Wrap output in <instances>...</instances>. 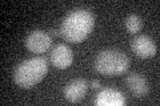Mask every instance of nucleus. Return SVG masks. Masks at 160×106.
<instances>
[{
  "mask_svg": "<svg viewBox=\"0 0 160 106\" xmlns=\"http://www.w3.org/2000/svg\"><path fill=\"white\" fill-rule=\"evenodd\" d=\"M48 61L44 57H32L20 62L13 72V81L23 89H31L46 77Z\"/></svg>",
  "mask_w": 160,
  "mask_h": 106,
  "instance_id": "obj_2",
  "label": "nucleus"
},
{
  "mask_svg": "<svg viewBox=\"0 0 160 106\" xmlns=\"http://www.w3.org/2000/svg\"><path fill=\"white\" fill-rule=\"evenodd\" d=\"M91 88H93V89H99V88H100V82L95 80V81L91 82Z\"/></svg>",
  "mask_w": 160,
  "mask_h": 106,
  "instance_id": "obj_12",
  "label": "nucleus"
},
{
  "mask_svg": "<svg viewBox=\"0 0 160 106\" xmlns=\"http://www.w3.org/2000/svg\"><path fill=\"white\" fill-rule=\"evenodd\" d=\"M95 104L99 106H123L126 105V97L119 90L107 88L99 92L96 99H95Z\"/></svg>",
  "mask_w": 160,
  "mask_h": 106,
  "instance_id": "obj_8",
  "label": "nucleus"
},
{
  "mask_svg": "<svg viewBox=\"0 0 160 106\" xmlns=\"http://www.w3.org/2000/svg\"><path fill=\"white\" fill-rule=\"evenodd\" d=\"M48 35H51V36L56 37V36H59V35H60V31H59V29H51V31L48 32Z\"/></svg>",
  "mask_w": 160,
  "mask_h": 106,
  "instance_id": "obj_11",
  "label": "nucleus"
},
{
  "mask_svg": "<svg viewBox=\"0 0 160 106\" xmlns=\"http://www.w3.org/2000/svg\"><path fill=\"white\" fill-rule=\"evenodd\" d=\"M73 54L71 48L66 44H59L56 45L49 54V61L53 67H56L59 69H67L69 65L72 64Z\"/></svg>",
  "mask_w": 160,
  "mask_h": 106,
  "instance_id": "obj_6",
  "label": "nucleus"
},
{
  "mask_svg": "<svg viewBox=\"0 0 160 106\" xmlns=\"http://www.w3.org/2000/svg\"><path fill=\"white\" fill-rule=\"evenodd\" d=\"M95 25L93 13L88 9L79 8L69 12L62 23L60 35L68 43H82L92 32Z\"/></svg>",
  "mask_w": 160,
  "mask_h": 106,
  "instance_id": "obj_1",
  "label": "nucleus"
},
{
  "mask_svg": "<svg viewBox=\"0 0 160 106\" xmlns=\"http://www.w3.org/2000/svg\"><path fill=\"white\" fill-rule=\"evenodd\" d=\"M126 85L128 86L129 92H131L135 97L142 98L146 97L149 92V85L146 77H143L139 73H131L126 77Z\"/></svg>",
  "mask_w": 160,
  "mask_h": 106,
  "instance_id": "obj_9",
  "label": "nucleus"
},
{
  "mask_svg": "<svg viewBox=\"0 0 160 106\" xmlns=\"http://www.w3.org/2000/svg\"><path fill=\"white\" fill-rule=\"evenodd\" d=\"M88 90V82L84 78H75L71 82L67 84V86L64 88V95L66 99L72 104L80 102L87 94Z\"/></svg>",
  "mask_w": 160,
  "mask_h": 106,
  "instance_id": "obj_7",
  "label": "nucleus"
},
{
  "mask_svg": "<svg viewBox=\"0 0 160 106\" xmlns=\"http://www.w3.org/2000/svg\"><path fill=\"white\" fill-rule=\"evenodd\" d=\"M52 39L43 31H32L26 37V47L33 53H44L51 48Z\"/></svg>",
  "mask_w": 160,
  "mask_h": 106,
  "instance_id": "obj_4",
  "label": "nucleus"
},
{
  "mask_svg": "<svg viewBox=\"0 0 160 106\" xmlns=\"http://www.w3.org/2000/svg\"><path fill=\"white\" fill-rule=\"evenodd\" d=\"M126 28H127V31L129 33H138L142 31V28H143V20L140 16H138V15H129V16H127L126 19Z\"/></svg>",
  "mask_w": 160,
  "mask_h": 106,
  "instance_id": "obj_10",
  "label": "nucleus"
},
{
  "mask_svg": "<svg viewBox=\"0 0 160 106\" xmlns=\"http://www.w3.org/2000/svg\"><path fill=\"white\" fill-rule=\"evenodd\" d=\"M129 68V58L119 49H104L95 58V69L104 76H120Z\"/></svg>",
  "mask_w": 160,
  "mask_h": 106,
  "instance_id": "obj_3",
  "label": "nucleus"
},
{
  "mask_svg": "<svg viewBox=\"0 0 160 106\" xmlns=\"http://www.w3.org/2000/svg\"><path fill=\"white\" fill-rule=\"evenodd\" d=\"M133 53L140 58H149L158 53V47L153 40L147 35H139L131 41Z\"/></svg>",
  "mask_w": 160,
  "mask_h": 106,
  "instance_id": "obj_5",
  "label": "nucleus"
}]
</instances>
